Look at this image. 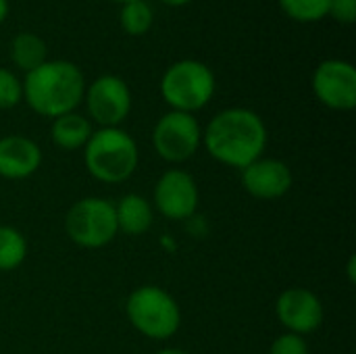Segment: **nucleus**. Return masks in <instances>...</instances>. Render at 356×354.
<instances>
[{"label": "nucleus", "mask_w": 356, "mask_h": 354, "mask_svg": "<svg viewBox=\"0 0 356 354\" xmlns=\"http://www.w3.org/2000/svg\"><path fill=\"white\" fill-rule=\"evenodd\" d=\"M21 83L27 106L48 119L73 113L86 94V77L81 69L69 61H46L25 73Z\"/></svg>", "instance_id": "obj_2"}, {"label": "nucleus", "mask_w": 356, "mask_h": 354, "mask_svg": "<svg viewBox=\"0 0 356 354\" xmlns=\"http://www.w3.org/2000/svg\"><path fill=\"white\" fill-rule=\"evenodd\" d=\"M86 108L100 127H119L131 111L129 86L119 75H100L86 86Z\"/></svg>", "instance_id": "obj_8"}, {"label": "nucleus", "mask_w": 356, "mask_h": 354, "mask_svg": "<svg viewBox=\"0 0 356 354\" xmlns=\"http://www.w3.org/2000/svg\"><path fill=\"white\" fill-rule=\"evenodd\" d=\"M282 10L300 23L321 21L330 15V0H280Z\"/></svg>", "instance_id": "obj_19"}, {"label": "nucleus", "mask_w": 356, "mask_h": 354, "mask_svg": "<svg viewBox=\"0 0 356 354\" xmlns=\"http://www.w3.org/2000/svg\"><path fill=\"white\" fill-rule=\"evenodd\" d=\"M65 232L69 240L81 248H102L115 240L119 234L115 204L100 196H88L67 211Z\"/></svg>", "instance_id": "obj_6"}, {"label": "nucleus", "mask_w": 356, "mask_h": 354, "mask_svg": "<svg viewBox=\"0 0 356 354\" xmlns=\"http://www.w3.org/2000/svg\"><path fill=\"white\" fill-rule=\"evenodd\" d=\"M121 27L129 35H144L152 23H154V13L152 6L146 0H134L121 4V15H119Z\"/></svg>", "instance_id": "obj_18"}, {"label": "nucleus", "mask_w": 356, "mask_h": 354, "mask_svg": "<svg viewBox=\"0 0 356 354\" xmlns=\"http://www.w3.org/2000/svg\"><path fill=\"white\" fill-rule=\"evenodd\" d=\"M27 257V240L25 236L10 227L0 225V271L17 269Z\"/></svg>", "instance_id": "obj_17"}, {"label": "nucleus", "mask_w": 356, "mask_h": 354, "mask_svg": "<svg viewBox=\"0 0 356 354\" xmlns=\"http://www.w3.org/2000/svg\"><path fill=\"white\" fill-rule=\"evenodd\" d=\"M140 163L136 140L121 127H100L92 131L83 146V165L88 173L102 184L127 182Z\"/></svg>", "instance_id": "obj_3"}, {"label": "nucleus", "mask_w": 356, "mask_h": 354, "mask_svg": "<svg viewBox=\"0 0 356 354\" xmlns=\"http://www.w3.org/2000/svg\"><path fill=\"white\" fill-rule=\"evenodd\" d=\"M355 267H356V259L355 257H350L348 259V275H350V282H355Z\"/></svg>", "instance_id": "obj_24"}, {"label": "nucleus", "mask_w": 356, "mask_h": 354, "mask_svg": "<svg viewBox=\"0 0 356 354\" xmlns=\"http://www.w3.org/2000/svg\"><path fill=\"white\" fill-rule=\"evenodd\" d=\"M275 313L290 334H298L302 338L317 332L323 323V305L319 296L307 288L284 290L275 303Z\"/></svg>", "instance_id": "obj_11"}, {"label": "nucleus", "mask_w": 356, "mask_h": 354, "mask_svg": "<svg viewBox=\"0 0 356 354\" xmlns=\"http://www.w3.org/2000/svg\"><path fill=\"white\" fill-rule=\"evenodd\" d=\"M200 204L196 179L184 169L165 171L154 186V207L171 221L190 219Z\"/></svg>", "instance_id": "obj_9"}, {"label": "nucleus", "mask_w": 356, "mask_h": 354, "mask_svg": "<svg viewBox=\"0 0 356 354\" xmlns=\"http://www.w3.org/2000/svg\"><path fill=\"white\" fill-rule=\"evenodd\" d=\"M244 190L259 200H277L286 196L294 184L290 167L280 159H257L240 171Z\"/></svg>", "instance_id": "obj_12"}, {"label": "nucleus", "mask_w": 356, "mask_h": 354, "mask_svg": "<svg viewBox=\"0 0 356 354\" xmlns=\"http://www.w3.org/2000/svg\"><path fill=\"white\" fill-rule=\"evenodd\" d=\"M202 144L215 161L242 171L263 156L267 148V127L250 108H225L209 121L202 131Z\"/></svg>", "instance_id": "obj_1"}, {"label": "nucleus", "mask_w": 356, "mask_h": 354, "mask_svg": "<svg viewBox=\"0 0 356 354\" xmlns=\"http://www.w3.org/2000/svg\"><path fill=\"white\" fill-rule=\"evenodd\" d=\"M202 144V129L194 115L181 111L165 113L152 129V146L167 163H186Z\"/></svg>", "instance_id": "obj_7"}, {"label": "nucleus", "mask_w": 356, "mask_h": 354, "mask_svg": "<svg viewBox=\"0 0 356 354\" xmlns=\"http://www.w3.org/2000/svg\"><path fill=\"white\" fill-rule=\"evenodd\" d=\"M111 2H119V4H125V2H134V0H111Z\"/></svg>", "instance_id": "obj_27"}, {"label": "nucleus", "mask_w": 356, "mask_h": 354, "mask_svg": "<svg viewBox=\"0 0 356 354\" xmlns=\"http://www.w3.org/2000/svg\"><path fill=\"white\" fill-rule=\"evenodd\" d=\"M156 354H190V353H186V351H181V348H163V351H159Z\"/></svg>", "instance_id": "obj_26"}, {"label": "nucleus", "mask_w": 356, "mask_h": 354, "mask_svg": "<svg viewBox=\"0 0 356 354\" xmlns=\"http://www.w3.org/2000/svg\"><path fill=\"white\" fill-rule=\"evenodd\" d=\"M330 17L340 23H353L356 19V0H330Z\"/></svg>", "instance_id": "obj_22"}, {"label": "nucleus", "mask_w": 356, "mask_h": 354, "mask_svg": "<svg viewBox=\"0 0 356 354\" xmlns=\"http://www.w3.org/2000/svg\"><path fill=\"white\" fill-rule=\"evenodd\" d=\"M42 165L40 146L19 134L0 138V177L4 179H27Z\"/></svg>", "instance_id": "obj_13"}, {"label": "nucleus", "mask_w": 356, "mask_h": 354, "mask_svg": "<svg viewBox=\"0 0 356 354\" xmlns=\"http://www.w3.org/2000/svg\"><path fill=\"white\" fill-rule=\"evenodd\" d=\"M215 88V73L204 63L194 58L173 63L161 77V94L171 111L190 115L211 102Z\"/></svg>", "instance_id": "obj_5"}, {"label": "nucleus", "mask_w": 356, "mask_h": 354, "mask_svg": "<svg viewBox=\"0 0 356 354\" xmlns=\"http://www.w3.org/2000/svg\"><path fill=\"white\" fill-rule=\"evenodd\" d=\"M313 92L327 108L353 111L356 106V69L348 61H323L313 73Z\"/></svg>", "instance_id": "obj_10"}, {"label": "nucleus", "mask_w": 356, "mask_h": 354, "mask_svg": "<svg viewBox=\"0 0 356 354\" xmlns=\"http://www.w3.org/2000/svg\"><path fill=\"white\" fill-rule=\"evenodd\" d=\"M8 17V0H0V23Z\"/></svg>", "instance_id": "obj_23"}, {"label": "nucleus", "mask_w": 356, "mask_h": 354, "mask_svg": "<svg viewBox=\"0 0 356 354\" xmlns=\"http://www.w3.org/2000/svg\"><path fill=\"white\" fill-rule=\"evenodd\" d=\"M46 56H48L46 44L35 33L23 31V33H17L10 42V58L17 65V69L25 71V73H29V71L38 69L42 63H46L48 61Z\"/></svg>", "instance_id": "obj_16"}, {"label": "nucleus", "mask_w": 356, "mask_h": 354, "mask_svg": "<svg viewBox=\"0 0 356 354\" xmlns=\"http://www.w3.org/2000/svg\"><path fill=\"white\" fill-rule=\"evenodd\" d=\"M161 2H165V4H169V6H184V4H188V2H192V0H161Z\"/></svg>", "instance_id": "obj_25"}, {"label": "nucleus", "mask_w": 356, "mask_h": 354, "mask_svg": "<svg viewBox=\"0 0 356 354\" xmlns=\"http://www.w3.org/2000/svg\"><path fill=\"white\" fill-rule=\"evenodd\" d=\"M117 230L127 236H142L152 227L154 207L140 194H125L115 204Z\"/></svg>", "instance_id": "obj_14"}, {"label": "nucleus", "mask_w": 356, "mask_h": 354, "mask_svg": "<svg viewBox=\"0 0 356 354\" xmlns=\"http://www.w3.org/2000/svg\"><path fill=\"white\" fill-rule=\"evenodd\" d=\"M269 354H309V344L298 334H282L273 340Z\"/></svg>", "instance_id": "obj_21"}, {"label": "nucleus", "mask_w": 356, "mask_h": 354, "mask_svg": "<svg viewBox=\"0 0 356 354\" xmlns=\"http://www.w3.org/2000/svg\"><path fill=\"white\" fill-rule=\"evenodd\" d=\"M21 98H23L21 79L13 71L0 67V111L17 106L21 102Z\"/></svg>", "instance_id": "obj_20"}, {"label": "nucleus", "mask_w": 356, "mask_h": 354, "mask_svg": "<svg viewBox=\"0 0 356 354\" xmlns=\"http://www.w3.org/2000/svg\"><path fill=\"white\" fill-rule=\"evenodd\" d=\"M125 313L134 330L150 340H169L181 325L177 300L152 284L140 286L127 296Z\"/></svg>", "instance_id": "obj_4"}, {"label": "nucleus", "mask_w": 356, "mask_h": 354, "mask_svg": "<svg viewBox=\"0 0 356 354\" xmlns=\"http://www.w3.org/2000/svg\"><path fill=\"white\" fill-rule=\"evenodd\" d=\"M92 131L94 129H92L90 119H86L83 115H77L75 111L52 119V125H50V138L63 150L83 148L88 144Z\"/></svg>", "instance_id": "obj_15"}]
</instances>
